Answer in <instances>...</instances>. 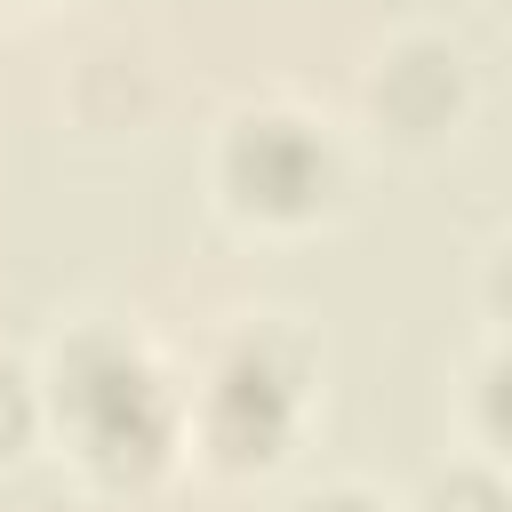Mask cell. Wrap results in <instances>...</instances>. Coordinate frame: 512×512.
<instances>
[{
  "mask_svg": "<svg viewBox=\"0 0 512 512\" xmlns=\"http://www.w3.org/2000/svg\"><path fill=\"white\" fill-rule=\"evenodd\" d=\"M32 432H40V392L16 360H0V456H16Z\"/></svg>",
  "mask_w": 512,
  "mask_h": 512,
  "instance_id": "5",
  "label": "cell"
},
{
  "mask_svg": "<svg viewBox=\"0 0 512 512\" xmlns=\"http://www.w3.org/2000/svg\"><path fill=\"white\" fill-rule=\"evenodd\" d=\"M224 200L256 224H304L336 192V152L304 112H240L216 152Z\"/></svg>",
  "mask_w": 512,
  "mask_h": 512,
  "instance_id": "3",
  "label": "cell"
},
{
  "mask_svg": "<svg viewBox=\"0 0 512 512\" xmlns=\"http://www.w3.org/2000/svg\"><path fill=\"white\" fill-rule=\"evenodd\" d=\"M304 512H384L376 496H360V488H328V496H312Z\"/></svg>",
  "mask_w": 512,
  "mask_h": 512,
  "instance_id": "7",
  "label": "cell"
},
{
  "mask_svg": "<svg viewBox=\"0 0 512 512\" xmlns=\"http://www.w3.org/2000/svg\"><path fill=\"white\" fill-rule=\"evenodd\" d=\"M424 512H504V488H496V472H480V464H456L448 480H432Z\"/></svg>",
  "mask_w": 512,
  "mask_h": 512,
  "instance_id": "6",
  "label": "cell"
},
{
  "mask_svg": "<svg viewBox=\"0 0 512 512\" xmlns=\"http://www.w3.org/2000/svg\"><path fill=\"white\" fill-rule=\"evenodd\" d=\"M48 408L72 440V456L112 488H144L176 448V400H168L160 368L112 328H80L56 352Z\"/></svg>",
  "mask_w": 512,
  "mask_h": 512,
  "instance_id": "1",
  "label": "cell"
},
{
  "mask_svg": "<svg viewBox=\"0 0 512 512\" xmlns=\"http://www.w3.org/2000/svg\"><path fill=\"white\" fill-rule=\"evenodd\" d=\"M296 416H304V360L280 336H240L200 392V440L224 472H264L296 440Z\"/></svg>",
  "mask_w": 512,
  "mask_h": 512,
  "instance_id": "2",
  "label": "cell"
},
{
  "mask_svg": "<svg viewBox=\"0 0 512 512\" xmlns=\"http://www.w3.org/2000/svg\"><path fill=\"white\" fill-rule=\"evenodd\" d=\"M368 104H376V120L400 128V136H440V128L464 112V56H456L448 40H400L392 56H376Z\"/></svg>",
  "mask_w": 512,
  "mask_h": 512,
  "instance_id": "4",
  "label": "cell"
}]
</instances>
